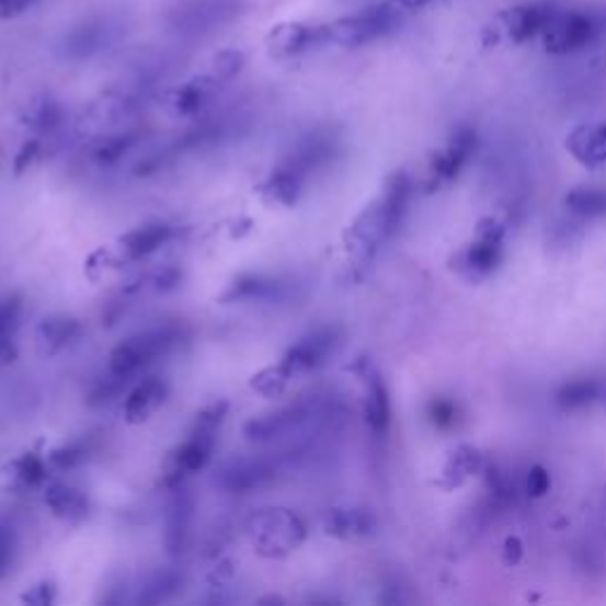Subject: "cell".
Masks as SVG:
<instances>
[{
	"label": "cell",
	"mask_w": 606,
	"mask_h": 606,
	"mask_svg": "<svg viewBox=\"0 0 606 606\" xmlns=\"http://www.w3.org/2000/svg\"><path fill=\"white\" fill-rule=\"evenodd\" d=\"M242 65H244L242 53H238V50H224V53L214 57L209 73H211V77L216 81L228 83V81H232L242 71Z\"/></svg>",
	"instance_id": "cell-37"
},
{
	"label": "cell",
	"mask_w": 606,
	"mask_h": 606,
	"mask_svg": "<svg viewBox=\"0 0 606 606\" xmlns=\"http://www.w3.org/2000/svg\"><path fill=\"white\" fill-rule=\"evenodd\" d=\"M38 152H41V142L38 140H28L24 147H22V152H20V157H18V161H14V169H18L20 173L28 167V164H32V161L38 157Z\"/></svg>",
	"instance_id": "cell-44"
},
{
	"label": "cell",
	"mask_w": 606,
	"mask_h": 606,
	"mask_svg": "<svg viewBox=\"0 0 606 606\" xmlns=\"http://www.w3.org/2000/svg\"><path fill=\"white\" fill-rule=\"evenodd\" d=\"M289 379H291V373L283 365V361H279L277 365L265 367V369H261V373L251 377V389L265 398H277L287 389Z\"/></svg>",
	"instance_id": "cell-35"
},
{
	"label": "cell",
	"mask_w": 606,
	"mask_h": 606,
	"mask_svg": "<svg viewBox=\"0 0 606 606\" xmlns=\"http://www.w3.org/2000/svg\"><path fill=\"white\" fill-rule=\"evenodd\" d=\"M43 0H0V20L20 18V14L34 10Z\"/></svg>",
	"instance_id": "cell-40"
},
{
	"label": "cell",
	"mask_w": 606,
	"mask_h": 606,
	"mask_svg": "<svg viewBox=\"0 0 606 606\" xmlns=\"http://www.w3.org/2000/svg\"><path fill=\"white\" fill-rule=\"evenodd\" d=\"M26 604H36V606H48L55 602V585L50 581H41L34 585L28 593L24 595Z\"/></svg>",
	"instance_id": "cell-41"
},
{
	"label": "cell",
	"mask_w": 606,
	"mask_h": 606,
	"mask_svg": "<svg viewBox=\"0 0 606 606\" xmlns=\"http://www.w3.org/2000/svg\"><path fill=\"white\" fill-rule=\"evenodd\" d=\"M320 524L324 534L342 540L369 536L375 528L373 514H367L363 510H342V507H332L324 512Z\"/></svg>",
	"instance_id": "cell-24"
},
{
	"label": "cell",
	"mask_w": 606,
	"mask_h": 606,
	"mask_svg": "<svg viewBox=\"0 0 606 606\" xmlns=\"http://www.w3.org/2000/svg\"><path fill=\"white\" fill-rule=\"evenodd\" d=\"M46 505L62 522H81L88 516V498L79 488L55 481L46 488Z\"/></svg>",
	"instance_id": "cell-26"
},
{
	"label": "cell",
	"mask_w": 606,
	"mask_h": 606,
	"mask_svg": "<svg viewBox=\"0 0 606 606\" xmlns=\"http://www.w3.org/2000/svg\"><path fill=\"white\" fill-rule=\"evenodd\" d=\"M474 147H477L474 130H471V128L457 130L455 136L450 138L446 150L434 157V164H432L434 181L441 183V181L455 179V175L460 173V169L467 164V159L471 157V152H474Z\"/></svg>",
	"instance_id": "cell-22"
},
{
	"label": "cell",
	"mask_w": 606,
	"mask_h": 606,
	"mask_svg": "<svg viewBox=\"0 0 606 606\" xmlns=\"http://www.w3.org/2000/svg\"><path fill=\"white\" fill-rule=\"evenodd\" d=\"M336 155V136L330 130H310L308 136H304L294 150L285 157V161L279 167H285L294 171L299 179H308L310 173L322 169L324 164H330L332 157Z\"/></svg>",
	"instance_id": "cell-14"
},
{
	"label": "cell",
	"mask_w": 606,
	"mask_h": 606,
	"mask_svg": "<svg viewBox=\"0 0 606 606\" xmlns=\"http://www.w3.org/2000/svg\"><path fill=\"white\" fill-rule=\"evenodd\" d=\"M602 398H604V401H606V387H604V396H602Z\"/></svg>",
	"instance_id": "cell-46"
},
{
	"label": "cell",
	"mask_w": 606,
	"mask_h": 606,
	"mask_svg": "<svg viewBox=\"0 0 606 606\" xmlns=\"http://www.w3.org/2000/svg\"><path fill=\"white\" fill-rule=\"evenodd\" d=\"M85 457H88L85 443L83 441H71V443H65V446H60V448H55L48 460L55 469L67 471V469H73V467H79L81 462H85Z\"/></svg>",
	"instance_id": "cell-36"
},
{
	"label": "cell",
	"mask_w": 606,
	"mask_h": 606,
	"mask_svg": "<svg viewBox=\"0 0 606 606\" xmlns=\"http://www.w3.org/2000/svg\"><path fill=\"white\" fill-rule=\"evenodd\" d=\"M479 469H481V455L477 450H471V448H460L457 453H453L446 474H453V471H455V474H457L455 483H460L462 479L471 477Z\"/></svg>",
	"instance_id": "cell-38"
},
{
	"label": "cell",
	"mask_w": 606,
	"mask_h": 606,
	"mask_svg": "<svg viewBox=\"0 0 606 606\" xmlns=\"http://www.w3.org/2000/svg\"><path fill=\"white\" fill-rule=\"evenodd\" d=\"M342 344V330L324 324V328L310 330L294 344L283 358V365L289 369L291 377L318 369L334 356V351Z\"/></svg>",
	"instance_id": "cell-12"
},
{
	"label": "cell",
	"mask_w": 606,
	"mask_h": 606,
	"mask_svg": "<svg viewBox=\"0 0 606 606\" xmlns=\"http://www.w3.org/2000/svg\"><path fill=\"white\" fill-rule=\"evenodd\" d=\"M8 481L14 491H32V488L41 485L48 477V467L43 462V457L36 453H24L18 460L8 465Z\"/></svg>",
	"instance_id": "cell-28"
},
{
	"label": "cell",
	"mask_w": 606,
	"mask_h": 606,
	"mask_svg": "<svg viewBox=\"0 0 606 606\" xmlns=\"http://www.w3.org/2000/svg\"><path fill=\"white\" fill-rule=\"evenodd\" d=\"M192 519H195V498H192L185 485L173 488L164 526V545L171 557L185 554L192 534Z\"/></svg>",
	"instance_id": "cell-16"
},
{
	"label": "cell",
	"mask_w": 606,
	"mask_h": 606,
	"mask_svg": "<svg viewBox=\"0 0 606 606\" xmlns=\"http://www.w3.org/2000/svg\"><path fill=\"white\" fill-rule=\"evenodd\" d=\"M526 485H528V493H530V495L540 498V495H545L547 491H550V477H547V471H545V469L534 467V469L528 471V481H526Z\"/></svg>",
	"instance_id": "cell-43"
},
{
	"label": "cell",
	"mask_w": 606,
	"mask_h": 606,
	"mask_svg": "<svg viewBox=\"0 0 606 606\" xmlns=\"http://www.w3.org/2000/svg\"><path fill=\"white\" fill-rule=\"evenodd\" d=\"M138 142H140L138 130L112 133V136L98 140V145L93 147V159L100 167H114L116 161H122Z\"/></svg>",
	"instance_id": "cell-30"
},
{
	"label": "cell",
	"mask_w": 606,
	"mask_h": 606,
	"mask_svg": "<svg viewBox=\"0 0 606 606\" xmlns=\"http://www.w3.org/2000/svg\"><path fill=\"white\" fill-rule=\"evenodd\" d=\"M128 32V22L122 12H98L73 24L57 43V53L65 60L81 62L112 50Z\"/></svg>",
	"instance_id": "cell-7"
},
{
	"label": "cell",
	"mask_w": 606,
	"mask_h": 606,
	"mask_svg": "<svg viewBox=\"0 0 606 606\" xmlns=\"http://www.w3.org/2000/svg\"><path fill=\"white\" fill-rule=\"evenodd\" d=\"M22 301L20 297L0 299V365L14 358V336L20 330Z\"/></svg>",
	"instance_id": "cell-29"
},
{
	"label": "cell",
	"mask_w": 606,
	"mask_h": 606,
	"mask_svg": "<svg viewBox=\"0 0 606 606\" xmlns=\"http://www.w3.org/2000/svg\"><path fill=\"white\" fill-rule=\"evenodd\" d=\"M557 5L550 3V0H534V3H522L516 8H510L502 20H505V26L510 36L516 43H526L536 36H542L547 24L552 22L557 14Z\"/></svg>",
	"instance_id": "cell-17"
},
{
	"label": "cell",
	"mask_w": 606,
	"mask_h": 606,
	"mask_svg": "<svg viewBox=\"0 0 606 606\" xmlns=\"http://www.w3.org/2000/svg\"><path fill=\"white\" fill-rule=\"evenodd\" d=\"M12 552H14V536L12 528H8L5 524H0V575H3L12 561Z\"/></svg>",
	"instance_id": "cell-42"
},
{
	"label": "cell",
	"mask_w": 606,
	"mask_h": 606,
	"mask_svg": "<svg viewBox=\"0 0 606 606\" xmlns=\"http://www.w3.org/2000/svg\"><path fill=\"white\" fill-rule=\"evenodd\" d=\"M567 206L573 214L587 218L606 216V187H579L569 192Z\"/></svg>",
	"instance_id": "cell-34"
},
{
	"label": "cell",
	"mask_w": 606,
	"mask_h": 606,
	"mask_svg": "<svg viewBox=\"0 0 606 606\" xmlns=\"http://www.w3.org/2000/svg\"><path fill=\"white\" fill-rule=\"evenodd\" d=\"M226 412H228L226 401L211 403L209 408H204L199 412L195 424L190 428L187 438L167 457L164 471H161V483H164V488L173 491V488L183 485L187 477L197 474V471L206 469V465L211 462L216 438L220 432V424L226 420Z\"/></svg>",
	"instance_id": "cell-2"
},
{
	"label": "cell",
	"mask_w": 606,
	"mask_h": 606,
	"mask_svg": "<svg viewBox=\"0 0 606 606\" xmlns=\"http://www.w3.org/2000/svg\"><path fill=\"white\" fill-rule=\"evenodd\" d=\"M291 297V285L279 277L247 273L232 279L228 289L220 294L224 304H279Z\"/></svg>",
	"instance_id": "cell-13"
},
{
	"label": "cell",
	"mask_w": 606,
	"mask_h": 606,
	"mask_svg": "<svg viewBox=\"0 0 606 606\" xmlns=\"http://www.w3.org/2000/svg\"><path fill=\"white\" fill-rule=\"evenodd\" d=\"M391 3L405 12V10H420V8L432 3V0H391Z\"/></svg>",
	"instance_id": "cell-45"
},
{
	"label": "cell",
	"mask_w": 606,
	"mask_h": 606,
	"mask_svg": "<svg viewBox=\"0 0 606 606\" xmlns=\"http://www.w3.org/2000/svg\"><path fill=\"white\" fill-rule=\"evenodd\" d=\"M173 235L175 230L169 224H161V220H157V224H145L126 232L119 240L122 254L126 261H142L147 256H152L161 247H167L173 240Z\"/></svg>",
	"instance_id": "cell-19"
},
{
	"label": "cell",
	"mask_w": 606,
	"mask_h": 606,
	"mask_svg": "<svg viewBox=\"0 0 606 606\" xmlns=\"http://www.w3.org/2000/svg\"><path fill=\"white\" fill-rule=\"evenodd\" d=\"M363 377H365V405H363L365 422L375 436H384L391 426L389 391L373 367H367Z\"/></svg>",
	"instance_id": "cell-20"
},
{
	"label": "cell",
	"mask_w": 606,
	"mask_h": 606,
	"mask_svg": "<svg viewBox=\"0 0 606 606\" xmlns=\"http://www.w3.org/2000/svg\"><path fill=\"white\" fill-rule=\"evenodd\" d=\"M249 0H179L167 12L171 32L183 41L214 36L247 10Z\"/></svg>",
	"instance_id": "cell-6"
},
{
	"label": "cell",
	"mask_w": 606,
	"mask_h": 606,
	"mask_svg": "<svg viewBox=\"0 0 606 606\" xmlns=\"http://www.w3.org/2000/svg\"><path fill=\"white\" fill-rule=\"evenodd\" d=\"M602 396H604V384L595 379H575L559 389L557 403L567 410H579L585 405H593Z\"/></svg>",
	"instance_id": "cell-32"
},
{
	"label": "cell",
	"mask_w": 606,
	"mask_h": 606,
	"mask_svg": "<svg viewBox=\"0 0 606 606\" xmlns=\"http://www.w3.org/2000/svg\"><path fill=\"white\" fill-rule=\"evenodd\" d=\"M183 339H185V328L181 322L155 324V328L130 334L112 351L110 373L126 379L138 377L142 369H147L159 358L169 356V353L179 346Z\"/></svg>",
	"instance_id": "cell-4"
},
{
	"label": "cell",
	"mask_w": 606,
	"mask_h": 606,
	"mask_svg": "<svg viewBox=\"0 0 606 606\" xmlns=\"http://www.w3.org/2000/svg\"><path fill=\"white\" fill-rule=\"evenodd\" d=\"M428 418L438 428H448L455 424V405L448 401H434L428 408Z\"/></svg>",
	"instance_id": "cell-39"
},
{
	"label": "cell",
	"mask_w": 606,
	"mask_h": 606,
	"mask_svg": "<svg viewBox=\"0 0 606 606\" xmlns=\"http://www.w3.org/2000/svg\"><path fill=\"white\" fill-rule=\"evenodd\" d=\"M502 261V228L493 220H485L479 228L477 240L465 247L455 259V268L471 283L491 275Z\"/></svg>",
	"instance_id": "cell-11"
},
{
	"label": "cell",
	"mask_w": 606,
	"mask_h": 606,
	"mask_svg": "<svg viewBox=\"0 0 606 606\" xmlns=\"http://www.w3.org/2000/svg\"><path fill=\"white\" fill-rule=\"evenodd\" d=\"M569 152L583 167H604L606 164V124H585L571 130L567 140Z\"/></svg>",
	"instance_id": "cell-21"
},
{
	"label": "cell",
	"mask_w": 606,
	"mask_h": 606,
	"mask_svg": "<svg viewBox=\"0 0 606 606\" xmlns=\"http://www.w3.org/2000/svg\"><path fill=\"white\" fill-rule=\"evenodd\" d=\"M410 179L408 173L396 171L384 187V195L367 206L356 218V224L346 232V244L353 259L365 263L387 244L396 230L401 228L410 204Z\"/></svg>",
	"instance_id": "cell-1"
},
{
	"label": "cell",
	"mask_w": 606,
	"mask_h": 606,
	"mask_svg": "<svg viewBox=\"0 0 606 606\" xmlns=\"http://www.w3.org/2000/svg\"><path fill=\"white\" fill-rule=\"evenodd\" d=\"M332 418L334 410L322 396H308L249 420L244 424V436L251 443H271L279 438H289L310 426L322 428Z\"/></svg>",
	"instance_id": "cell-3"
},
{
	"label": "cell",
	"mask_w": 606,
	"mask_h": 606,
	"mask_svg": "<svg viewBox=\"0 0 606 606\" xmlns=\"http://www.w3.org/2000/svg\"><path fill=\"white\" fill-rule=\"evenodd\" d=\"M169 396V384L161 377H145L130 389L124 403V418L130 424H142L164 405Z\"/></svg>",
	"instance_id": "cell-18"
},
{
	"label": "cell",
	"mask_w": 606,
	"mask_h": 606,
	"mask_svg": "<svg viewBox=\"0 0 606 606\" xmlns=\"http://www.w3.org/2000/svg\"><path fill=\"white\" fill-rule=\"evenodd\" d=\"M602 32V24L593 12L557 10L552 22L542 32V48L552 55H571L593 46Z\"/></svg>",
	"instance_id": "cell-9"
},
{
	"label": "cell",
	"mask_w": 606,
	"mask_h": 606,
	"mask_svg": "<svg viewBox=\"0 0 606 606\" xmlns=\"http://www.w3.org/2000/svg\"><path fill=\"white\" fill-rule=\"evenodd\" d=\"M81 334V322L69 316H50L36 328V346L41 356H55Z\"/></svg>",
	"instance_id": "cell-23"
},
{
	"label": "cell",
	"mask_w": 606,
	"mask_h": 606,
	"mask_svg": "<svg viewBox=\"0 0 606 606\" xmlns=\"http://www.w3.org/2000/svg\"><path fill=\"white\" fill-rule=\"evenodd\" d=\"M268 48L279 57H297L310 50L328 48V34H324V24L287 22L273 26Z\"/></svg>",
	"instance_id": "cell-15"
},
{
	"label": "cell",
	"mask_w": 606,
	"mask_h": 606,
	"mask_svg": "<svg viewBox=\"0 0 606 606\" xmlns=\"http://www.w3.org/2000/svg\"><path fill=\"white\" fill-rule=\"evenodd\" d=\"M183 585V575L181 571H175L173 567L167 569H157L155 573L147 575L138 590V604H164L169 602L175 593H179Z\"/></svg>",
	"instance_id": "cell-27"
},
{
	"label": "cell",
	"mask_w": 606,
	"mask_h": 606,
	"mask_svg": "<svg viewBox=\"0 0 606 606\" xmlns=\"http://www.w3.org/2000/svg\"><path fill=\"white\" fill-rule=\"evenodd\" d=\"M403 10L396 8L391 0L381 5H373L367 10H361L348 18L334 20L324 24V34H328V46L339 48H361L367 43H375L384 36L393 34L398 24H401Z\"/></svg>",
	"instance_id": "cell-8"
},
{
	"label": "cell",
	"mask_w": 606,
	"mask_h": 606,
	"mask_svg": "<svg viewBox=\"0 0 606 606\" xmlns=\"http://www.w3.org/2000/svg\"><path fill=\"white\" fill-rule=\"evenodd\" d=\"M304 179H299L297 173L285 169V167H277L273 173L268 183H265V195H268L273 202L283 204V206H294L299 202L301 197V190H304Z\"/></svg>",
	"instance_id": "cell-31"
},
{
	"label": "cell",
	"mask_w": 606,
	"mask_h": 606,
	"mask_svg": "<svg viewBox=\"0 0 606 606\" xmlns=\"http://www.w3.org/2000/svg\"><path fill=\"white\" fill-rule=\"evenodd\" d=\"M28 126H32L38 136H53V133L62 126L65 112L53 98H43L28 110Z\"/></svg>",
	"instance_id": "cell-33"
},
{
	"label": "cell",
	"mask_w": 606,
	"mask_h": 606,
	"mask_svg": "<svg viewBox=\"0 0 606 606\" xmlns=\"http://www.w3.org/2000/svg\"><path fill=\"white\" fill-rule=\"evenodd\" d=\"M279 474V457H238L220 467L216 483L232 495H249L271 485Z\"/></svg>",
	"instance_id": "cell-10"
},
{
	"label": "cell",
	"mask_w": 606,
	"mask_h": 606,
	"mask_svg": "<svg viewBox=\"0 0 606 606\" xmlns=\"http://www.w3.org/2000/svg\"><path fill=\"white\" fill-rule=\"evenodd\" d=\"M244 534L254 552L265 559H283L306 540V524L297 512L285 507H265L249 514Z\"/></svg>",
	"instance_id": "cell-5"
},
{
	"label": "cell",
	"mask_w": 606,
	"mask_h": 606,
	"mask_svg": "<svg viewBox=\"0 0 606 606\" xmlns=\"http://www.w3.org/2000/svg\"><path fill=\"white\" fill-rule=\"evenodd\" d=\"M218 85H220V81H216L211 73L183 83L179 91L173 93V100H171L173 112L181 116H192V114L204 112L206 105L214 100Z\"/></svg>",
	"instance_id": "cell-25"
}]
</instances>
